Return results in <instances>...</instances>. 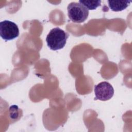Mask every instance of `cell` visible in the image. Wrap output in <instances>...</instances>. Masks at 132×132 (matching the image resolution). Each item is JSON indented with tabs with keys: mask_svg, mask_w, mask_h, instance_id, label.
I'll return each mask as SVG.
<instances>
[{
	"mask_svg": "<svg viewBox=\"0 0 132 132\" xmlns=\"http://www.w3.org/2000/svg\"><path fill=\"white\" fill-rule=\"evenodd\" d=\"M0 36L6 41L15 39L19 36L18 25L12 21L4 20L0 22Z\"/></svg>",
	"mask_w": 132,
	"mask_h": 132,
	"instance_id": "3957f363",
	"label": "cell"
},
{
	"mask_svg": "<svg viewBox=\"0 0 132 132\" xmlns=\"http://www.w3.org/2000/svg\"><path fill=\"white\" fill-rule=\"evenodd\" d=\"M108 6L113 11H121L125 9L130 4L131 1H108Z\"/></svg>",
	"mask_w": 132,
	"mask_h": 132,
	"instance_id": "5b68a950",
	"label": "cell"
},
{
	"mask_svg": "<svg viewBox=\"0 0 132 132\" xmlns=\"http://www.w3.org/2000/svg\"><path fill=\"white\" fill-rule=\"evenodd\" d=\"M69 36L68 32L59 27L52 29L46 38L48 47L52 50L57 51L63 48Z\"/></svg>",
	"mask_w": 132,
	"mask_h": 132,
	"instance_id": "6da1fadb",
	"label": "cell"
},
{
	"mask_svg": "<svg viewBox=\"0 0 132 132\" xmlns=\"http://www.w3.org/2000/svg\"><path fill=\"white\" fill-rule=\"evenodd\" d=\"M79 3L82 5L88 10L96 9L101 6V1H79Z\"/></svg>",
	"mask_w": 132,
	"mask_h": 132,
	"instance_id": "8992f818",
	"label": "cell"
},
{
	"mask_svg": "<svg viewBox=\"0 0 132 132\" xmlns=\"http://www.w3.org/2000/svg\"><path fill=\"white\" fill-rule=\"evenodd\" d=\"M95 100L106 101L112 97L114 89L112 85L107 81H102L94 86Z\"/></svg>",
	"mask_w": 132,
	"mask_h": 132,
	"instance_id": "277c9868",
	"label": "cell"
},
{
	"mask_svg": "<svg viewBox=\"0 0 132 132\" xmlns=\"http://www.w3.org/2000/svg\"><path fill=\"white\" fill-rule=\"evenodd\" d=\"M69 19L74 23L84 22L88 18L89 10L82 5L77 2H72L67 7Z\"/></svg>",
	"mask_w": 132,
	"mask_h": 132,
	"instance_id": "7a4b0ae2",
	"label": "cell"
}]
</instances>
